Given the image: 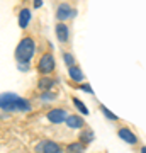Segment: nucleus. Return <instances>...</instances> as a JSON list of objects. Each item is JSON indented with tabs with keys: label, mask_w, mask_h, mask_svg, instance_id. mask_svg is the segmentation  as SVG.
Here are the masks:
<instances>
[{
	"label": "nucleus",
	"mask_w": 146,
	"mask_h": 153,
	"mask_svg": "<svg viewBox=\"0 0 146 153\" xmlns=\"http://www.w3.org/2000/svg\"><path fill=\"white\" fill-rule=\"evenodd\" d=\"M66 152L68 153H85V145L83 143H70L66 146Z\"/></svg>",
	"instance_id": "obj_12"
},
{
	"label": "nucleus",
	"mask_w": 146,
	"mask_h": 153,
	"mask_svg": "<svg viewBox=\"0 0 146 153\" xmlns=\"http://www.w3.org/2000/svg\"><path fill=\"white\" fill-rule=\"evenodd\" d=\"M29 21H31V10H29V9H22L21 14H19V26H21L22 29L27 27Z\"/></svg>",
	"instance_id": "obj_10"
},
{
	"label": "nucleus",
	"mask_w": 146,
	"mask_h": 153,
	"mask_svg": "<svg viewBox=\"0 0 146 153\" xmlns=\"http://www.w3.org/2000/svg\"><path fill=\"white\" fill-rule=\"evenodd\" d=\"M36 152L38 153H61L63 152V148L58 145V143H54V141H41L36 146Z\"/></svg>",
	"instance_id": "obj_4"
},
{
	"label": "nucleus",
	"mask_w": 146,
	"mask_h": 153,
	"mask_svg": "<svg viewBox=\"0 0 146 153\" xmlns=\"http://www.w3.org/2000/svg\"><path fill=\"white\" fill-rule=\"evenodd\" d=\"M139 152H141V153H146V146H143V148L139 150Z\"/></svg>",
	"instance_id": "obj_22"
},
{
	"label": "nucleus",
	"mask_w": 146,
	"mask_h": 153,
	"mask_svg": "<svg viewBox=\"0 0 146 153\" xmlns=\"http://www.w3.org/2000/svg\"><path fill=\"white\" fill-rule=\"evenodd\" d=\"M56 38L60 39L61 43H66L68 38H70V29L66 27L63 22H60V24L56 26Z\"/></svg>",
	"instance_id": "obj_8"
},
{
	"label": "nucleus",
	"mask_w": 146,
	"mask_h": 153,
	"mask_svg": "<svg viewBox=\"0 0 146 153\" xmlns=\"http://www.w3.org/2000/svg\"><path fill=\"white\" fill-rule=\"evenodd\" d=\"M73 104H75V107L80 111L82 114H88V109L85 107V104H83L82 100H78V99H73Z\"/></svg>",
	"instance_id": "obj_14"
},
{
	"label": "nucleus",
	"mask_w": 146,
	"mask_h": 153,
	"mask_svg": "<svg viewBox=\"0 0 146 153\" xmlns=\"http://www.w3.org/2000/svg\"><path fill=\"white\" fill-rule=\"evenodd\" d=\"M68 75H70V78L71 80H75V82H82V80L85 78L78 66H71V68H68Z\"/></svg>",
	"instance_id": "obj_11"
},
{
	"label": "nucleus",
	"mask_w": 146,
	"mask_h": 153,
	"mask_svg": "<svg viewBox=\"0 0 146 153\" xmlns=\"http://www.w3.org/2000/svg\"><path fill=\"white\" fill-rule=\"evenodd\" d=\"M76 12L71 9L68 4H61V5H58V9H56V17H58V21L63 22L66 21V19H70V17H73Z\"/></svg>",
	"instance_id": "obj_5"
},
{
	"label": "nucleus",
	"mask_w": 146,
	"mask_h": 153,
	"mask_svg": "<svg viewBox=\"0 0 146 153\" xmlns=\"http://www.w3.org/2000/svg\"><path fill=\"white\" fill-rule=\"evenodd\" d=\"M0 107H2V111H10V112H27V111H31V104L26 99H22L10 92L2 94Z\"/></svg>",
	"instance_id": "obj_1"
},
{
	"label": "nucleus",
	"mask_w": 146,
	"mask_h": 153,
	"mask_svg": "<svg viewBox=\"0 0 146 153\" xmlns=\"http://www.w3.org/2000/svg\"><path fill=\"white\" fill-rule=\"evenodd\" d=\"M43 5V0H36V4H34V7H41Z\"/></svg>",
	"instance_id": "obj_21"
},
{
	"label": "nucleus",
	"mask_w": 146,
	"mask_h": 153,
	"mask_svg": "<svg viewBox=\"0 0 146 153\" xmlns=\"http://www.w3.org/2000/svg\"><path fill=\"white\" fill-rule=\"evenodd\" d=\"M41 99H43L44 102H46V100H54L56 97H54V94H51V92H44V94H43V97H41Z\"/></svg>",
	"instance_id": "obj_18"
},
{
	"label": "nucleus",
	"mask_w": 146,
	"mask_h": 153,
	"mask_svg": "<svg viewBox=\"0 0 146 153\" xmlns=\"http://www.w3.org/2000/svg\"><path fill=\"white\" fill-rule=\"evenodd\" d=\"M63 60H65V63L68 65V68L75 66V58H73V55H70V53H65V55H63Z\"/></svg>",
	"instance_id": "obj_16"
},
{
	"label": "nucleus",
	"mask_w": 146,
	"mask_h": 153,
	"mask_svg": "<svg viewBox=\"0 0 146 153\" xmlns=\"http://www.w3.org/2000/svg\"><path fill=\"white\" fill-rule=\"evenodd\" d=\"M80 88L83 90V92H88V94H93V90L90 88V85H87V83H83V85H80Z\"/></svg>",
	"instance_id": "obj_19"
},
{
	"label": "nucleus",
	"mask_w": 146,
	"mask_h": 153,
	"mask_svg": "<svg viewBox=\"0 0 146 153\" xmlns=\"http://www.w3.org/2000/svg\"><path fill=\"white\" fill-rule=\"evenodd\" d=\"M80 140H82V143H90L93 140V133L92 131H83L80 134Z\"/></svg>",
	"instance_id": "obj_15"
},
{
	"label": "nucleus",
	"mask_w": 146,
	"mask_h": 153,
	"mask_svg": "<svg viewBox=\"0 0 146 153\" xmlns=\"http://www.w3.org/2000/svg\"><path fill=\"white\" fill-rule=\"evenodd\" d=\"M102 112H104L105 116H107L109 119H112V121H117V119H119L117 116H116V114H112V112H110V111H109L107 107H104V105H102Z\"/></svg>",
	"instance_id": "obj_17"
},
{
	"label": "nucleus",
	"mask_w": 146,
	"mask_h": 153,
	"mask_svg": "<svg viewBox=\"0 0 146 153\" xmlns=\"http://www.w3.org/2000/svg\"><path fill=\"white\" fill-rule=\"evenodd\" d=\"M66 119H68V114H66L65 109H53L48 112V121L49 123H54V124H60V123H63Z\"/></svg>",
	"instance_id": "obj_6"
},
{
	"label": "nucleus",
	"mask_w": 146,
	"mask_h": 153,
	"mask_svg": "<svg viewBox=\"0 0 146 153\" xmlns=\"http://www.w3.org/2000/svg\"><path fill=\"white\" fill-rule=\"evenodd\" d=\"M66 124H68V128H71V129H78V128H82V126L85 124V121L82 119L80 116H68Z\"/></svg>",
	"instance_id": "obj_9"
},
{
	"label": "nucleus",
	"mask_w": 146,
	"mask_h": 153,
	"mask_svg": "<svg viewBox=\"0 0 146 153\" xmlns=\"http://www.w3.org/2000/svg\"><path fill=\"white\" fill-rule=\"evenodd\" d=\"M19 70H21V71H27V70H29V63H19Z\"/></svg>",
	"instance_id": "obj_20"
},
{
	"label": "nucleus",
	"mask_w": 146,
	"mask_h": 153,
	"mask_svg": "<svg viewBox=\"0 0 146 153\" xmlns=\"http://www.w3.org/2000/svg\"><path fill=\"white\" fill-rule=\"evenodd\" d=\"M38 70L43 73V75H48L54 70V56L51 53H44L41 56V60L38 63Z\"/></svg>",
	"instance_id": "obj_3"
},
{
	"label": "nucleus",
	"mask_w": 146,
	"mask_h": 153,
	"mask_svg": "<svg viewBox=\"0 0 146 153\" xmlns=\"http://www.w3.org/2000/svg\"><path fill=\"white\" fill-rule=\"evenodd\" d=\"M36 51V44H34L33 38H22L21 43L17 44L16 48V58L19 63H29L31 58L34 56Z\"/></svg>",
	"instance_id": "obj_2"
},
{
	"label": "nucleus",
	"mask_w": 146,
	"mask_h": 153,
	"mask_svg": "<svg viewBox=\"0 0 146 153\" xmlns=\"http://www.w3.org/2000/svg\"><path fill=\"white\" fill-rule=\"evenodd\" d=\"M53 80H51V78H46V76H43V78H41V80H39V88H41V90H44V92H48L49 88L53 87Z\"/></svg>",
	"instance_id": "obj_13"
},
{
	"label": "nucleus",
	"mask_w": 146,
	"mask_h": 153,
	"mask_svg": "<svg viewBox=\"0 0 146 153\" xmlns=\"http://www.w3.org/2000/svg\"><path fill=\"white\" fill-rule=\"evenodd\" d=\"M117 134H119V138L122 140V141L129 143V145H134V143L138 141L136 134L133 131H129V128H121L119 131H117Z\"/></svg>",
	"instance_id": "obj_7"
}]
</instances>
